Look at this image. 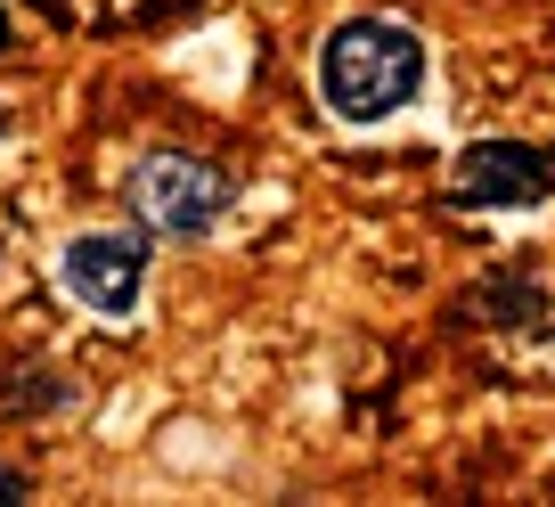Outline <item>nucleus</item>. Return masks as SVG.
<instances>
[{"label": "nucleus", "instance_id": "obj_2", "mask_svg": "<svg viewBox=\"0 0 555 507\" xmlns=\"http://www.w3.org/2000/svg\"><path fill=\"white\" fill-rule=\"evenodd\" d=\"M229 197H237V180L212 156H180V148H164V156H147L131 173V205L156 238H205L229 213Z\"/></svg>", "mask_w": 555, "mask_h": 507}, {"label": "nucleus", "instance_id": "obj_4", "mask_svg": "<svg viewBox=\"0 0 555 507\" xmlns=\"http://www.w3.org/2000/svg\"><path fill=\"white\" fill-rule=\"evenodd\" d=\"M450 189H457V205H539L555 189V156L522 148V140H482L457 156Z\"/></svg>", "mask_w": 555, "mask_h": 507}, {"label": "nucleus", "instance_id": "obj_1", "mask_svg": "<svg viewBox=\"0 0 555 507\" xmlns=\"http://www.w3.org/2000/svg\"><path fill=\"white\" fill-rule=\"evenodd\" d=\"M416 83H425V41H416L409 25H392V17H351V25H335L327 50H319V90H327V106L344 123L400 115V106L416 99Z\"/></svg>", "mask_w": 555, "mask_h": 507}, {"label": "nucleus", "instance_id": "obj_6", "mask_svg": "<svg viewBox=\"0 0 555 507\" xmlns=\"http://www.w3.org/2000/svg\"><path fill=\"white\" fill-rule=\"evenodd\" d=\"M9 41H17V25H9V9H0V50H9Z\"/></svg>", "mask_w": 555, "mask_h": 507}, {"label": "nucleus", "instance_id": "obj_3", "mask_svg": "<svg viewBox=\"0 0 555 507\" xmlns=\"http://www.w3.org/2000/svg\"><path fill=\"white\" fill-rule=\"evenodd\" d=\"M147 238L139 229H82V238H66V254H57V279H66V295L82 303V312L99 319H131L139 295H147Z\"/></svg>", "mask_w": 555, "mask_h": 507}, {"label": "nucleus", "instance_id": "obj_5", "mask_svg": "<svg viewBox=\"0 0 555 507\" xmlns=\"http://www.w3.org/2000/svg\"><path fill=\"white\" fill-rule=\"evenodd\" d=\"M25 491H34V483H25L17 467H0V499H25Z\"/></svg>", "mask_w": 555, "mask_h": 507}]
</instances>
